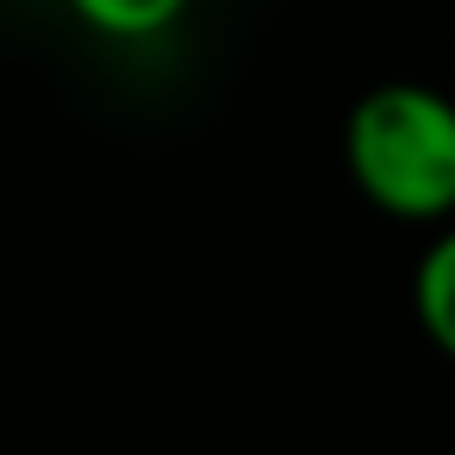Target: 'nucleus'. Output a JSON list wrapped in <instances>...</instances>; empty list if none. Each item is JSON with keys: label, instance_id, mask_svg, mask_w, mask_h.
Segmentation results:
<instances>
[{"label": "nucleus", "instance_id": "nucleus-1", "mask_svg": "<svg viewBox=\"0 0 455 455\" xmlns=\"http://www.w3.org/2000/svg\"><path fill=\"white\" fill-rule=\"evenodd\" d=\"M343 163L355 194L399 225L455 219V100L424 82H380L349 107Z\"/></svg>", "mask_w": 455, "mask_h": 455}, {"label": "nucleus", "instance_id": "nucleus-2", "mask_svg": "<svg viewBox=\"0 0 455 455\" xmlns=\"http://www.w3.org/2000/svg\"><path fill=\"white\" fill-rule=\"evenodd\" d=\"M411 306H418L424 337L455 362V219H443V231L430 237L418 281H411Z\"/></svg>", "mask_w": 455, "mask_h": 455}, {"label": "nucleus", "instance_id": "nucleus-3", "mask_svg": "<svg viewBox=\"0 0 455 455\" xmlns=\"http://www.w3.org/2000/svg\"><path fill=\"white\" fill-rule=\"evenodd\" d=\"M194 0H69V13L100 32V38H119V44H138V38H163Z\"/></svg>", "mask_w": 455, "mask_h": 455}]
</instances>
